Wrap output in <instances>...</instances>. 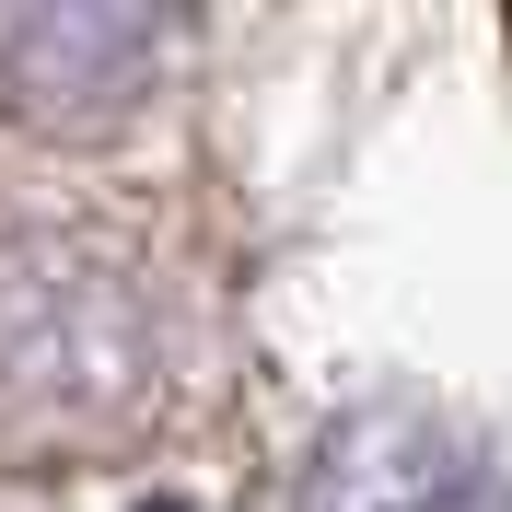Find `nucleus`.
<instances>
[{
  "label": "nucleus",
  "instance_id": "2",
  "mask_svg": "<svg viewBox=\"0 0 512 512\" xmlns=\"http://www.w3.org/2000/svg\"><path fill=\"white\" fill-rule=\"evenodd\" d=\"M291 512H512V443L443 396H350L303 454Z\"/></svg>",
  "mask_w": 512,
  "mask_h": 512
},
{
  "label": "nucleus",
  "instance_id": "1",
  "mask_svg": "<svg viewBox=\"0 0 512 512\" xmlns=\"http://www.w3.org/2000/svg\"><path fill=\"white\" fill-rule=\"evenodd\" d=\"M187 350V280L140 222L94 198L0 210V454H94L152 431Z\"/></svg>",
  "mask_w": 512,
  "mask_h": 512
},
{
  "label": "nucleus",
  "instance_id": "3",
  "mask_svg": "<svg viewBox=\"0 0 512 512\" xmlns=\"http://www.w3.org/2000/svg\"><path fill=\"white\" fill-rule=\"evenodd\" d=\"M175 59H187V24H152V12H0V117L94 140L152 117Z\"/></svg>",
  "mask_w": 512,
  "mask_h": 512
}]
</instances>
